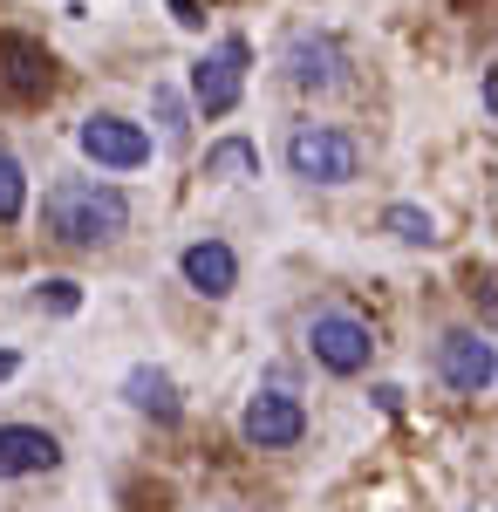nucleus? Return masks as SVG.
I'll use <instances>...</instances> for the list:
<instances>
[{"instance_id": "nucleus-7", "label": "nucleus", "mask_w": 498, "mask_h": 512, "mask_svg": "<svg viewBox=\"0 0 498 512\" xmlns=\"http://www.w3.org/2000/svg\"><path fill=\"white\" fill-rule=\"evenodd\" d=\"M437 369H444V383L458 396H485L492 390V342L471 335V328H451V335L437 342Z\"/></svg>"}, {"instance_id": "nucleus-11", "label": "nucleus", "mask_w": 498, "mask_h": 512, "mask_svg": "<svg viewBox=\"0 0 498 512\" xmlns=\"http://www.w3.org/2000/svg\"><path fill=\"white\" fill-rule=\"evenodd\" d=\"M62 458V444L35 424H0V478H35Z\"/></svg>"}, {"instance_id": "nucleus-6", "label": "nucleus", "mask_w": 498, "mask_h": 512, "mask_svg": "<svg viewBox=\"0 0 498 512\" xmlns=\"http://www.w3.org/2000/svg\"><path fill=\"white\" fill-rule=\"evenodd\" d=\"M307 342H314V362H321V369H335V376H355V369H369V355H376V335H369V321H355V315H314Z\"/></svg>"}, {"instance_id": "nucleus-16", "label": "nucleus", "mask_w": 498, "mask_h": 512, "mask_svg": "<svg viewBox=\"0 0 498 512\" xmlns=\"http://www.w3.org/2000/svg\"><path fill=\"white\" fill-rule=\"evenodd\" d=\"M41 308H48V315H76L82 308L76 280H41Z\"/></svg>"}, {"instance_id": "nucleus-2", "label": "nucleus", "mask_w": 498, "mask_h": 512, "mask_svg": "<svg viewBox=\"0 0 498 512\" xmlns=\"http://www.w3.org/2000/svg\"><path fill=\"white\" fill-rule=\"evenodd\" d=\"M355 144H348L342 130H328V123H301L294 137H287V171L307 178V185H348L355 178Z\"/></svg>"}, {"instance_id": "nucleus-14", "label": "nucleus", "mask_w": 498, "mask_h": 512, "mask_svg": "<svg viewBox=\"0 0 498 512\" xmlns=\"http://www.w3.org/2000/svg\"><path fill=\"white\" fill-rule=\"evenodd\" d=\"M383 233L403 239V246H430L437 226H430V212H423V205H389V212H383Z\"/></svg>"}, {"instance_id": "nucleus-15", "label": "nucleus", "mask_w": 498, "mask_h": 512, "mask_svg": "<svg viewBox=\"0 0 498 512\" xmlns=\"http://www.w3.org/2000/svg\"><path fill=\"white\" fill-rule=\"evenodd\" d=\"M21 205H28V178H21V164L0 151V226L21 219Z\"/></svg>"}, {"instance_id": "nucleus-10", "label": "nucleus", "mask_w": 498, "mask_h": 512, "mask_svg": "<svg viewBox=\"0 0 498 512\" xmlns=\"http://www.w3.org/2000/svg\"><path fill=\"white\" fill-rule=\"evenodd\" d=\"M178 267H185V280H192L205 301H226L232 287H239V260H232V246H226V239H192Z\"/></svg>"}, {"instance_id": "nucleus-8", "label": "nucleus", "mask_w": 498, "mask_h": 512, "mask_svg": "<svg viewBox=\"0 0 498 512\" xmlns=\"http://www.w3.org/2000/svg\"><path fill=\"white\" fill-rule=\"evenodd\" d=\"M239 431H246V444H260V451H287V444H301L307 417H301V403H294V396L267 390V396H253V403H246Z\"/></svg>"}, {"instance_id": "nucleus-4", "label": "nucleus", "mask_w": 498, "mask_h": 512, "mask_svg": "<svg viewBox=\"0 0 498 512\" xmlns=\"http://www.w3.org/2000/svg\"><path fill=\"white\" fill-rule=\"evenodd\" d=\"M55 89V62H48V48L28 35H0V103H14V110H28Z\"/></svg>"}, {"instance_id": "nucleus-3", "label": "nucleus", "mask_w": 498, "mask_h": 512, "mask_svg": "<svg viewBox=\"0 0 498 512\" xmlns=\"http://www.w3.org/2000/svg\"><path fill=\"white\" fill-rule=\"evenodd\" d=\"M246 62H253V48L239 35H226L219 48H205L192 62V103L205 117H226L232 103H239V89H246Z\"/></svg>"}, {"instance_id": "nucleus-17", "label": "nucleus", "mask_w": 498, "mask_h": 512, "mask_svg": "<svg viewBox=\"0 0 498 512\" xmlns=\"http://www.w3.org/2000/svg\"><path fill=\"white\" fill-rule=\"evenodd\" d=\"M157 117H164L171 144H185V103H178V89H157Z\"/></svg>"}, {"instance_id": "nucleus-1", "label": "nucleus", "mask_w": 498, "mask_h": 512, "mask_svg": "<svg viewBox=\"0 0 498 512\" xmlns=\"http://www.w3.org/2000/svg\"><path fill=\"white\" fill-rule=\"evenodd\" d=\"M41 226L62 239V246H103L130 226V198L116 185H96V178H62L41 198Z\"/></svg>"}, {"instance_id": "nucleus-12", "label": "nucleus", "mask_w": 498, "mask_h": 512, "mask_svg": "<svg viewBox=\"0 0 498 512\" xmlns=\"http://www.w3.org/2000/svg\"><path fill=\"white\" fill-rule=\"evenodd\" d=\"M123 396H130L144 417H157V424L178 417V383H171L164 369H130V376H123Z\"/></svg>"}, {"instance_id": "nucleus-9", "label": "nucleus", "mask_w": 498, "mask_h": 512, "mask_svg": "<svg viewBox=\"0 0 498 512\" xmlns=\"http://www.w3.org/2000/svg\"><path fill=\"white\" fill-rule=\"evenodd\" d=\"M342 69H348V55L328 35H294L287 41V76H294V89H335Z\"/></svg>"}, {"instance_id": "nucleus-13", "label": "nucleus", "mask_w": 498, "mask_h": 512, "mask_svg": "<svg viewBox=\"0 0 498 512\" xmlns=\"http://www.w3.org/2000/svg\"><path fill=\"white\" fill-rule=\"evenodd\" d=\"M205 178H226V185H239V178H260V151H253L246 137H219V144L205 151Z\"/></svg>"}, {"instance_id": "nucleus-19", "label": "nucleus", "mask_w": 498, "mask_h": 512, "mask_svg": "<svg viewBox=\"0 0 498 512\" xmlns=\"http://www.w3.org/2000/svg\"><path fill=\"white\" fill-rule=\"evenodd\" d=\"M0 376H14V355H7V349H0Z\"/></svg>"}, {"instance_id": "nucleus-18", "label": "nucleus", "mask_w": 498, "mask_h": 512, "mask_svg": "<svg viewBox=\"0 0 498 512\" xmlns=\"http://www.w3.org/2000/svg\"><path fill=\"white\" fill-rule=\"evenodd\" d=\"M164 7H171L178 28H205V7H198V0H164Z\"/></svg>"}, {"instance_id": "nucleus-5", "label": "nucleus", "mask_w": 498, "mask_h": 512, "mask_svg": "<svg viewBox=\"0 0 498 512\" xmlns=\"http://www.w3.org/2000/svg\"><path fill=\"white\" fill-rule=\"evenodd\" d=\"M76 144H82V158L110 164V171H137V164L151 158V130L130 117H82Z\"/></svg>"}]
</instances>
